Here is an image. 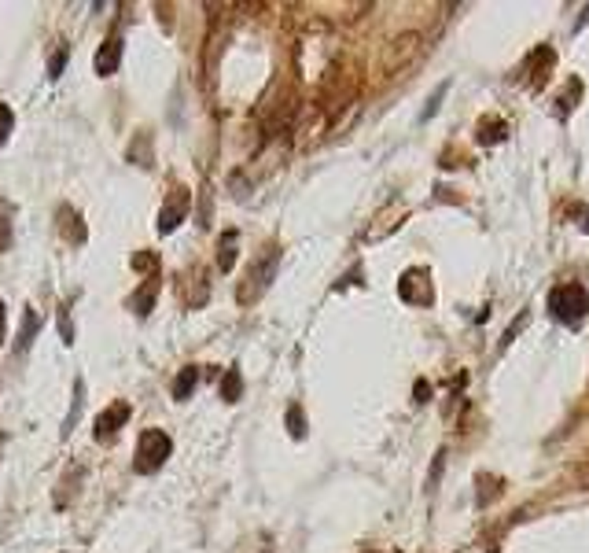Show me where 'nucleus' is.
Returning a JSON list of instances; mask_svg holds the SVG:
<instances>
[{"instance_id": "obj_13", "label": "nucleus", "mask_w": 589, "mask_h": 553, "mask_svg": "<svg viewBox=\"0 0 589 553\" xmlns=\"http://www.w3.org/2000/svg\"><path fill=\"white\" fill-rule=\"evenodd\" d=\"M243 391V380H240V369H228L225 372V380H221V399L225 402H236Z\"/></svg>"}, {"instance_id": "obj_9", "label": "nucleus", "mask_w": 589, "mask_h": 553, "mask_svg": "<svg viewBox=\"0 0 589 553\" xmlns=\"http://www.w3.org/2000/svg\"><path fill=\"white\" fill-rule=\"evenodd\" d=\"M37 329H41V314L34 310V306H26V314H23V329H19V339H15V351L23 354L30 344H34Z\"/></svg>"}, {"instance_id": "obj_19", "label": "nucleus", "mask_w": 589, "mask_h": 553, "mask_svg": "<svg viewBox=\"0 0 589 553\" xmlns=\"http://www.w3.org/2000/svg\"><path fill=\"white\" fill-rule=\"evenodd\" d=\"M0 344H4V303H0Z\"/></svg>"}, {"instance_id": "obj_10", "label": "nucleus", "mask_w": 589, "mask_h": 553, "mask_svg": "<svg viewBox=\"0 0 589 553\" xmlns=\"http://www.w3.org/2000/svg\"><path fill=\"white\" fill-rule=\"evenodd\" d=\"M236 240H240L236 229H228V233L221 236V248H218V269H221V273H228V269L236 266Z\"/></svg>"}, {"instance_id": "obj_4", "label": "nucleus", "mask_w": 589, "mask_h": 553, "mask_svg": "<svg viewBox=\"0 0 589 553\" xmlns=\"http://www.w3.org/2000/svg\"><path fill=\"white\" fill-rule=\"evenodd\" d=\"M188 207H192L188 188H173V192H170V200L162 203V210H159V233H173L177 225L188 218Z\"/></svg>"}, {"instance_id": "obj_7", "label": "nucleus", "mask_w": 589, "mask_h": 553, "mask_svg": "<svg viewBox=\"0 0 589 553\" xmlns=\"http://www.w3.org/2000/svg\"><path fill=\"white\" fill-rule=\"evenodd\" d=\"M155 296H159V273H151L147 276V281L140 284V291L133 299H129V306H133V310L144 317V314H151V306H155Z\"/></svg>"}, {"instance_id": "obj_16", "label": "nucleus", "mask_w": 589, "mask_h": 553, "mask_svg": "<svg viewBox=\"0 0 589 553\" xmlns=\"http://www.w3.org/2000/svg\"><path fill=\"white\" fill-rule=\"evenodd\" d=\"M4 210H11V207L0 203V251H8V243H11V218L4 221Z\"/></svg>"}, {"instance_id": "obj_2", "label": "nucleus", "mask_w": 589, "mask_h": 553, "mask_svg": "<svg viewBox=\"0 0 589 553\" xmlns=\"http://www.w3.org/2000/svg\"><path fill=\"white\" fill-rule=\"evenodd\" d=\"M170 450H173V443H170V435H166V432L147 428V432L140 435V443H137V473H144V476L159 473V468L166 465Z\"/></svg>"}, {"instance_id": "obj_12", "label": "nucleus", "mask_w": 589, "mask_h": 553, "mask_svg": "<svg viewBox=\"0 0 589 553\" xmlns=\"http://www.w3.org/2000/svg\"><path fill=\"white\" fill-rule=\"evenodd\" d=\"M81 410H85V384H81V380H74V402H70V413H67V420H63V435H70V432H74V425H78Z\"/></svg>"}, {"instance_id": "obj_8", "label": "nucleus", "mask_w": 589, "mask_h": 553, "mask_svg": "<svg viewBox=\"0 0 589 553\" xmlns=\"http://www.w3.org/2000/svg\"><path fill=\"white\" fill-rule=\"evenodd\" d=\"M59 233L67 236L70 243H85V225L78 221V210L59 207Z\"/></svg>"}, {"instance_id": "obj_6", "label": "nucleus", "mask_w": 589, "mask_h": 553, "mask_svg": "<svg viewBox=\"0 0 589 553\" xmlns=\"http://www.w3.org/2000/svg\"><path fill=\"white\" fill-rule=\"evenodd\" d=\"M118 63H122V41H118V34H111L100 44V52H96V74L111 78L114 71H118Z\"/></svg>"}, {"instance_id": "obj_20", "label": "nucleus", "mask_w": 589, "mask_h": 553, "mask_svg": "<svg viewBox=\"0 0 589 553\" xmlns=\"http://www.w3.org/2000/svg\"><path fill=\"white\" fill-rule=\"evenodd\" d=\"M365 553H372V549H365Z\"/></svg>"}, {"instance_id": "obj_1", "label": "nucleus", "mask_w": 589, "mask_h": 553, "mask_svg": "<svg viewBox=\"0 0 589 553\" xmlns=\"http://www.w3.org/2000/svg\"><path fill=\"white\" fill-rule=\"evenodd\" d=\"M549 310L556 321H564L571 324V329H578L585 310H589V291L582 284H560V288H552L549 291Z\"/></svg>"}, {"instance_id": "obj_11", "label": "nucleus", "mask_w": 589, "mask_h": 553, "mask_svg": "<svg viewBox=\"0 0 589 553\" xmlns=\"http://www.w3.org/2000/svg\"><path fill=\"white\" fill-rule=\"evenodd\" d=\"M195 384H199V369H195V365L181 369V372H177V380H173V399L185 402V399L195 391Z\"/></svg>"}, {"instance_id": "obj_18", "label": "nucleus", "mask_w": 589, "mask_h": 553, "mask_svg": "<svg viewBox=\"0 0 589 553\" xmlns=\"http://www.w3.org/2000/svg\"><path fill=\"white\" fill-rule=\"evenodd\" d=\"M63 63H67V48H59V52L48 59V78H59L63 74Z\"/></svg>"}, {"instance_id": "obj_17", "label": "nucleus", "mask_w": 589, "mask_h": 553, "mask_svg": "<svg viewBox=\"0 0 589 553\" xmlns=\"http://www.w3.org/2000/svg\"><path fill=\"white\" fill-rule=\"evenodd\" d=\"M59 336H63V344H74V324H70V317H67V306L59 310Z\"/></svg>"}, {"instance_id": "obj_14", "label": "nucleus", "mask_w": 589, "mask_h": 553, "mask_svg": "<svg viewBox=\"0 0 589 553\" xmlns=\"http://www.w3.org/2000/svg\"><path fill=\"white\" fill-rule=\"evenodd\" d=\"M287 428H291L294 439H302V435H306V417H302L299 406H291V410H287Z\"/></svg>"}, {"instance_id": "obj_3", "label": "nucleus", "mask_w": 589, "mask_h": 553, "mask_svg": "<svg viewBox=\"0 0 589 553\" xmlns=\"http://www.w3.org/2000/svg\"><path fill=\"white\" fill-rule=\"evenodd\" d=\"M276 262H280V251L276 248H266V255L258 258V262L251 266V276H247V288H240V299L243 303H251V299H258L261 291L269 288V281H273V273H276Z\"/></svg>"}, {"instance_id": "obj_5", "label": "nucleus", "mask_w": 589, "mask_h": 553, "mask_svg": "<svg viewBox=\"0 0 589 553\" xmlns=\"http://www.w3.org/2000/svg\"><path fill=\"white\" fill-rule=\"evenodd\" d=\"M129 413H133V406H129V402H114V406H107V410L96 417V428H92L96 439H111V435L129 420Z\"/></svg>"}, {"instance_id": "obj_15", "label": "nucleus", "mask_w": 589, "mask_h": 553, "mask_svg": "<svg viewBox=\"0 0 589 553\" xmlns=\"http://www.w3.org/2000/svg\"><path fill=\"white\" fill-rule=\"evenodd\" d=\"M11 126H15V115H11V107H8V104H0V144L8 140Z\"/></svg>"}]
</instances>
